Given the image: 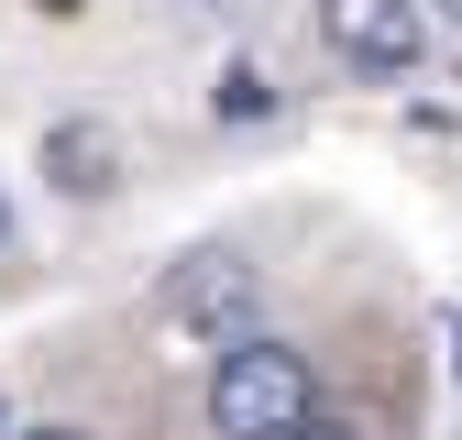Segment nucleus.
<instances>
[{"instance_id":"obj_11","label":"nucleus","mask_w":462,"mask_h":440,"mask_svg":"<svg viewBox=\"0 0 462 440\" xmlns=\"http://www.w3.org/2000/svg\"><path fill=\"white\" fill-rule=\"evenodd\" d=\"M451 374H462V319H451Z\"/></svg>"},{"instance_id":"obj_7","label":"nucleus","mask_w":462,"mask_h":440,"mask_svg":"<svg viewBox=\"0 0 462 440\" xmlns=\"http://www.w3.org/2000/svg\"><path fill=\"white\" fill-rule=\"evenodd\" d=\"M309 440H374V429H364V418H319Z\"/></svg>"},{"instance_id":"obj_3","label":"nucleus","mask_w":462,"mask_h":440,"mask_svg":"<svg viewBox=\"0 0 462 440\" xmlns=\"http://www.w3.org/2000/svg\"><path fill=\"white\" fill-rule=\"evenodd\" d=\"M309 33H319L330 67H353V78H419L430 67V12L419 0H319Z\"/></svg>"},{"instance_id":"obj_10","label":"nucleus","mask_w":462,"mask_h":440,"mask_svg":"<svg viewBox=\"0 0 462 440\" xmlns=\"http://www.w3.org/2000/svg\"><path fill=\"white\" fill-rule=\"evenodd\" d=\"M188 12H243V0H188Z\"/></svg>"},{"instance_id":"obj_4","label":"nucleus","mask_w":462,"mask_h":440,"mask_svg":"<svg viewBox=\"0 0 462 440\" xmlns=\"http://www.w3.org/2000/svg\"><path fill=\"white\" fill-rule=\"evenodd\" d=\"M33 165H44V188L67 209H110L122 177H133V143H122V122H99V110H55L44 143H33Z\"/></svg>"},{"instance_id":"obj_12","label":"nucleus","mask_w":462,"mask_h":440,"mask_svg":"<svg viewBox=\"0 0 462 440\" xmlns=\"http://www.w3.org/2000/svg\"><path fill=\"white\" fill-rule=\"evenodd\" d=\"M44 12H78V0H44Z\"/></svg>"},{"instance_id":"obj_2","label":"nucleus","mask_w":462,"mask_h":440,"mask_svg":"<svg viewBox=\"0 0 462 440\" xmlns=\"http://www.w3.org/2000/svg\"><path fill=\"white\" fill-rule=\"evenodd\" d=\"M254 308H264V275H254L243 243H199V253L165 264V287H154V330L165 342H199L209 363L231 342H254Z\"/></svg>"},{"instance_id":"obj_9","label":"nucleus","mask_w":462,"mask_h":440,"mask_svg":"<svg viewBox=\"0 0 462 440\" xmlns=\"http://www.w3.org/2000/svg\"><path fill=\"white\" fill-rule=\"evenodd\" d=\"M419 12H430V23H451V33H462V0H419Z\"/></svg>"},{"instance_id":"obj_1","label":"nucleus","mask_w":462,"mask_h":440,"mask_svg":"<svg viewBox=\"0 0 462 440\" xmlns=\"http://www.w3.org/2000/svg\"><path fill=\"white\" fill-rule=\"evenodd\" d=\"M199 418H209V440H309V429L330 418L309 342H286V330L231 342V353L199 374Z\"/></svg>"},{"instance_id":"obj_8","label":"nucleus","mask_w":462,"mask_h":440,"mask_svg":"<svg viewBox=\"0 0 462 440\" xmlns=\"http://www.w3.org/2000/svg\"><path fill=\"white\" fill-rule=\"evenodd\" d=\"M23 253V220H12V198H0V264H12Z\"/></svg>"},{"instance_id":"obj_6","label":"nucleus","mask_w":462,"mask_h":440,"mask_svg":"<svg viewBox=\"0 0 462 440\" xmlns=\"http://www.w3.org/2000/svg\"><path fill=\"white\" fill-rule=\"evenodd\" d=\"M12 440H88V429H78V418H23Z\"/></svg>"},{"instance_id":"obj_5","label":"nucleus","mask_w":462,"mask_h":440,"mask_svg":"<svg viewBox=\"0 0 462 440\" xmlns=\"http://www.w3.org/2000/svg\"><path fill=\"white\" fill-rule=\"evenodd\" d=\"M209 122H220V133H264V122H286V88H275L264 67H220V78H209Z\"/></svg>"}]
</instances>
